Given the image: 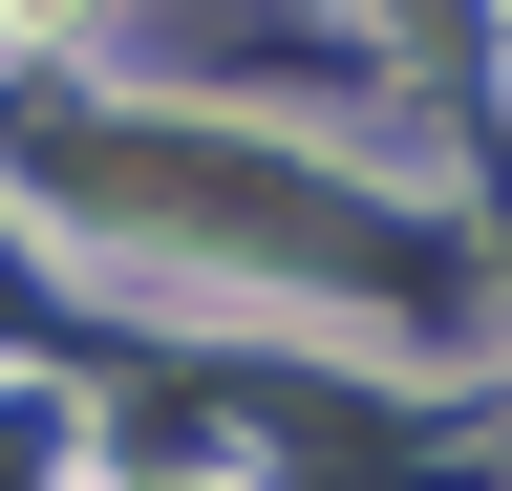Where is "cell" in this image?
<instances>
[{
	"mask_svg": "<svg viewBox=\"0 0 512 491\" xmlns=\"http://www.w3.org/2000/svg\"><path fill=\"white\" fill-rule=\"evenodd\" d=\"M22 22H64V0H22Z\"/></svg>",
	"mask_w": 512,
	"mask_h": 491,
	"instance_id": "1",
	"label": "cell"
}]
</instances>
